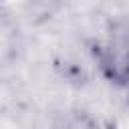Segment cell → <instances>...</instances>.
<instances>
[{
	"mask_svg": "<svg viewBox=\"0 0 129 129\" xmlns=\"http://www.w3.org/2000/svg\"><path fill=\"white\" fill-rule=\"evenodd\" d=\"M123 91H125V99H127V105H129V81L125 83V87H123Z\"/></svg>",
	"mask_w": 129,
	"mask_h": 129,
	"instance_id": "cell-4",
	"label": "cell"
},
{
	"mask_svg": "<svg viewBox=\"0 0 129 129\" xmlns=\"http://www.w3.org/2000/svg\"><path fill=\"white\" fill-rule=\"evenodd\" d=\"M24 8L32 24H42L58 12L60 0H24Z\"/></svg>",
	"mask_w": 129,
	"mask_h": 129,
	"instance_id": "cell-2",
	"label": "cell"
},
{
	"mask_svg": "<svg viewBox=\"0 0 129 129\" xmlns=\"http://www.w3.org/2000/svg\"><path fill=\"white\" fill-rule=\"evenodd\" d=\"M64 129H107V125L87 111H77L69 117Z\"/></svg>",
	"mask_w": 129,
	"mask_h": 129,
	"instance_id": "cell-3",
	"label": "cell"
},
{
	"mask_svg": "<svg viewBox=\"0 0 129 129\" xmlns=\"http://www.w3.org/2000/svg\"><path fill=\"white\" fill-rule=\"evenodd\" d=\"M91 50L101 75L123 89L129 81V20L111 22Z\"/></svg>",
	"mask_w": 129,
	"mask_h": 129,
	"instance_id": "cell-1",
	"label": "cell"
}]
</instances>
